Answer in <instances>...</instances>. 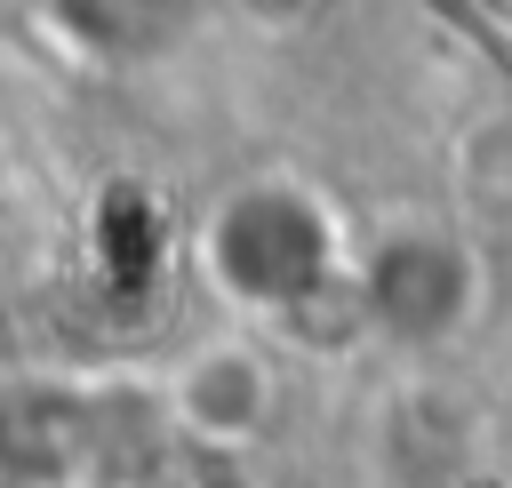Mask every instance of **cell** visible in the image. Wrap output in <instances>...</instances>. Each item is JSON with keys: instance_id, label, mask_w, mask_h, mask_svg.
Masks as SVG:
<instances>
[{"instance_id": "6da1fadb", "label": "cell", "mask_w": 512, "mask_h": 488, "mask_svg": "<svg viewBox=\"0 0 512 488\" xmlns=\"http://www.w3.org/2000/svg\"><path fill=\"white\" fill-rule=\"evenodd\" d=\"M200 248H208L216 288H232L240 304L296 312L328 280V216L296 184H248V192H232L208 216V240Z\"/></svg>"}, {"instance_id": "7a4b0ae2", "label": "cell", "mask_w": 512, "mask_h": 488, "mask_svg": "<svg viewBox=\"0 0 512 488\" xmlns=\"http://www.w3.org/2000/svg\"><path fill=\"white\" fill-rule=\"evenodd\" d=\"M104 408L56 376H16L0 384V480L8 488H64L72 472L96 464Z\"/></svg>"}, {"instance_id": "3957f363", "label": "cell", "mask_w": 512, "mask_h": 488, "mask_svg": "<svg viewBox=\"0 0 512 488\" xmlns=\"http://www.w3.org/2000/svg\"><path fill=\"white\" fill-rule=\"evenodd\" d=\"M264 408H272V384H264L256 352H240V344H208V352H192L184 376H176V424H184V440H200V448H224V456H232V448L264 424Z\"/></svg>"}, {"instance_id": "277c9868", "label": "cell", "mask_w": 512, "mask_h": 488, "mask_svg": "<svg viewBox=\"0 0 512 488\" xmlns=\"http://www.w3.org/2000/svg\"><path fill=\"white\" fill-rule=\"evenodd\" d=\"M368 304H376V320L400 328V336L448 328V312H456V264H448V248H432V240H392V248L376 256V272H368Z\"/></svg>"}, {"instance_id": "5b68a950", "label": "cell", "mask_w": 512, "mask_h": 488, "mask_svg": "<svg viewBox=\"0 0 512 488\" xmlns=\"http://www.w3.org/2000/svg\"><path fill=\"white\" fill-rule=\"evenodd\" d=\"M48 8L88 56H112V64H136L176 32V0H48Z\"/></svg>"}, {"instance_id": "8992f818", "label": "cell", "mask_w": 512, "mask_h": 488, "mask_svg": "<svg viewBox=\"0 0 512 488\" xmlns=\"http://www.w3.org/2000/svg\"><path fill=\"white\" fill-rule=\"evenodd\" d=\"M136 488H240V480H232V456H224V448H200V440L168 432V440L144 448Z\"/></svg>"}, {"instance_id": "52a82bcc", "label": "cell", "mask_w": 512, "mask_h": 488, "mask_svg": "<svg viewBox=\"0 0 512 488\" xmlns=\"http://www.w3.org/2000/svg\"><path fill=\"white\" fill-rule=\"evenodd\" d=\"M240 8H248V16H264V24H304L320 0H240Z\"/></svg>"}]
</instances>
